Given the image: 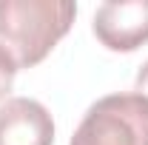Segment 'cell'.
<instances>
[{"label":"cell","instance_id":"obj_1","mask_svg":"<svg viewBox=\"0 0 148 145\" xmlns=\"http://www.w3.org/2000/svg\"><path fill=\"white\" fill-rule=\"evenodd\" d=\"M74 17L71 0H0V46L17 68H34L69 34Z\"/></svg>","mask_w":148,"mask_h":145},{"label":"cell","instance_id":"obj_2","mask_svg":"<svg viewBox=\"0 0 148 145\" xmlns=\"http://www.w3.org/2000/svg\"><path fill=\"white\" fill-rule=\"evenodd\" d=\"M69 145H148V100L137 91L100 97L83 114Z\"/></svg>","mask_w":148,"mask_h":145},{"label":"cell","instance_id":"obj_3","mask_svg":"<svg viewBox=\"0 0 148 145\" xmlns=\"http://www.w3.org/2000/svg\"><path fill=\"white\" fill-rule=\"evenodd\" d=\"M91 26L108 51H137L148 43V0H108L97 6Z\"/></svg>","mask_w":148,"mask_h":145},{"label":"cell","instance_id":"obj_4","mask_svg":"<svg viewBox=\"0 0 148 145\" xmlns=\"http://www.w3.org/2000/svg\"><path fill=\"white\" fill-rule=\"evenodd\" d=\"M0 145H54V120L32 97H9L0 103Z\"/></svg>","mask_w":148,"mask_h":145},{"label":"cell","instance_id":"obj_5","mask_svg":"<svg viewBox=\"0 0 148 145\" xmlns=\"http://www.w3.org/2000/svg\"><path fill=\"white\" fill-rule=\"evenodd\" d=\"M17 63H14V57L9 54L3 46H0V100L12 91V85H14V74H17Z\"/></svg>","mask_w":148,"mask_h":145},{"label":"cell","instance_id":"obj_6","mask_svg":"<svg viewBox=\"0 0 148 145\" xmlns=\"http://www.w3.org/2000/svg\"><path fill=\"white\" fill-rule=\"evenodd\" d=\"M137 94L148 100V60L143 63V68L137 71Z\"/></svg>","mask_w":148,"mask_h":145}]
</instances>
